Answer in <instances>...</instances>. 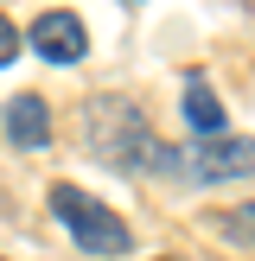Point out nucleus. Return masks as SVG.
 <instances>
[{
    "mask_svg": "<svg viewBox=\"0 0 255 261\" xmlns=\"http://www.w3.org/2000/svg\"><path fill=\"white\" fill-rule=\"evenodd\" d=\"M89 147L121 172H147L166 160V147L147 134V115L121 96H89Z\"/></svg>",
    "mask_w": 255,
    "mask_h": 261,
    "instance_id": "1",
    "label": "nucleus"
},
{
    "mask_svg": "<svg viewBox=\"0 0 255 261\" xmlns=\"http://www.w3.org/2000/svg\"><path fill=\"white\" fill-rule=\"evenodd\" d=\"M51 217L64 223V236L83 255H128L134 249L128 217H115L102 198H89V191H76V185H51Z\"/></svg>",
    "mask_w": 255,
    "mask_h": 261,
    "instance_id": "2",
    "label": "nucleus"
},
{
    "mask_svg": "<svg viewBox=\"0 0 255 261\" xmlns=\"http://www.w3.org/2000/svg\"><path fill=\"white\" fill-rule=\"evenodd\" d=\"M166 172H185L191 185H230V178H255V134H217L198 147L166 153Z\"/></svg>",
    "mask_w": 255,
    "mask_h": 261,
    "instance_id": "3",
    "label": "nucleus"
},
{
    "mask_svg": "<svg viewBox=\"0 0 255 261\" xmlns=\"http://www.w3.org/2000/svg\"><path fill=\"white\" fill-rule=\"evenodd\" d=\"M26 38H32V51H38V58H51V64H76V58L89 51V32H83V19H76V13H64V7L38 13Z\"/></svg>",
    "mask_w": 255,
    "mask_h": 261,
    "instance_id": "4",
    "label": "nucleus"
},
{
    "mask_svg": "<svg viewBox=\"0 0 255 261\" xmlns=\"http://www.w3.org/2000/svg\"><path fill=\"white\" fill-rule=\"evenodd\" d=\"M7 140L26 147V153H45L51 147V109H45V96L19 89V96L7 102Z\"/></svg>",
    "mask_w": 255,
    "mask_h": 261,
    "instance_id": "5",
    "label": "nucleus"
},
{
    "mask_svg": "<svg viewBox=\"0 0 255 261\" xmlns=\"http://www.w3.org/2000/svg\"><path fill=\"white\" fill-rule=\"evenodd\" d=\"M185 121H191V127H198V134H204V140H217V134H223V102H217V96H211V83H204V76H198V70H191V76H185Z\"/></svg>",
    "mask_w": 255,
    "mask_h": 261,
    "instance_id": "6",
    "label": "nucleus"
},
{
    "mask_svg": "<svg viewBox=\"0 0 255 261\" xmlns=\"http://www.w3.org/2000/svg\"><path fill=\"white\" fill-rule=\"evenodd\" d=\"M13 58H19V25L0 13V64H13Z\"/></svg>",
    "mask_w": 255,
    "mask_h": 261,
    "instance_id": "7",
    "label": "nucleus"
},
{
    "mask_svg": "<svg viewBox=\"0 0 255 261\" xmlns=\"http://www.w3.org/2000/svg\"><path fill=\"white\" fill-rule=\"evenodd\" d=\"M236 236H255V204H242V211H236Z\"/></svg>",
    "mask_w": 255,
    "mask_h": 261,
    "instance_id": "8",
    "label": "nucleus"
},
{
    "mask_svg": "<svg viewBox=\"0 0 255 261\" xmlns=\"http://www.w3.org/2000/svg\"><path fill=\"white\" fill-rule=\"evenodd\" d=\"M128 7H134V0H128Z\"/></svg>",
    "mask_w": 255,
    "mask_h": 261,
    "instance_id": "9",
    "label": "nucleus"
}]
</instances>
